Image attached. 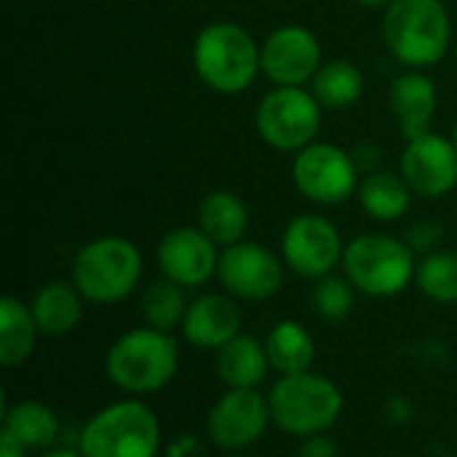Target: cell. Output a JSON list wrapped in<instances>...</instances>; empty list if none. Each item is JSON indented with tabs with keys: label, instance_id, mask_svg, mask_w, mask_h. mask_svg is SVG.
Instances as JSON below:
<instances>
[{
	"label": "cell",
	"instance_id": "obj_3",
	"mask_svg": "<svg viewBox=\"0 0 457 457\" xmlns=\"http://www.w3.org/2000/svg\"><path fill=\"white\" fill-rule=\"evenodd\" d=\"M273 426L289 436L308 439L316 434H329L343 418L345 396L335 380L319 372L278 375L268 394Z\"/></svg>",
	"mask_w": 457,
	"mask_h": 457
},
{
	"label": "cell",
	"instance_id": "obj_18",
	"mask_svg": "<svg viewBox=\"0 0 457 457\" xmlns=\"http://www.w3.org/2000/svg\"><path fill=\"white\" fill-rule=\"evenodd\" d=\"M214 370L225 388H260L273 367L265 343L241 332L214 351Z\"/></svg>",
	"mask_w": 457,
	"mask_h": 457
},
{
	"label": "cell",
	"instance_id": "obj_25",
	"mask_svg": "<svg viewBox=\"0 0 457 457\" xmlns=\"http://www.w3.org/2000/svg\"><path fill=\"white\" fill-rule=\"evenodd\" d=\"M311 91L324 110H348L364 96V72L348 59L324 62L311 80Z\"/></svg>",
	"mask_w": 457,
	"mask_h": 457
},
{
	"label": "cell",
	"instance_id": "obj_19",
	"mask_svg": "<svg viewBox=\"0 0 457 457\" xmlns=\"http://www.w3.org/2000/svg\"><path fill=\"white\" fill-rule=\"evenodd\" d=\"M83 295L72 281H51L40 287L29 303L35 324L46 337L70 335L83 319Z\"/></svg>",
	"mask_w": 457,
	"mask_h": 457
},
{
	"label": "cell",
	"instance_id": "obj_28",
	"mask_svg": "<svg viewBox=\"0 0 457 457\" xmlns=\"http://www.w3.org/2000/svg\"><path fill=\"white\" fill-rule=\"evenodd\" d=\"M356 287L345 278V276H324L316 281L313 292H311V303L313 311L324 319V321H345L353 308H356Z\"/></svg>",
	"mask_w": 457,
	"mask_h": 457
},
{
	"label": "cell",
	"instance_id": "obj_11",
	"mask_svg": "<svg viewBox=\"0 0 457 457\" xmlns=\"http://www.w3.org/2000/svg\"><path fill=\"white\" fill-rule=\"evenodd\" d=\"M270 423V404L260 388H228L206 415V434L214 447L244 453L265 436Z\"/></svg>",
	"mask_w": 457,
	"mask_h": 457
},
{
	"label": "cell",
	"instance_id": "obj_31",
	"mask_svg": "<svg viewBox=\"0 0 457 457\" xmlns=\"http://www.w3.org/2000/svg\"><path fill=\"white\" fill-rule=\"evenodd\" d=\"M386 415H388L394 423L404 426V423H410V420L415 418V407H412V402H410L407 396H391L388 404H386Z\"/></svg>",
	"mask_w": 457,
	"mask_h": 457
},
{
	"label": "cell",
	"instance_id": "obj_35",
	"mask_svg": "<svg viewBox=\"0 0 457 457\" xmlns=\"http://www.w3.org/2000/svg\"><path fill=\"white\" fill-rule=\"evenodd\" d=\"M230 457H252V455H246V450H244V453H230Z\"/></svg>",
	"mask_w": 457,
	"mask_h": 457
},
{
	"label": "cell",
	"instance_id": "obj_10",
	"mask_svg": "<svg viewBox=\"0 0 457 457\" xmlns=\"http://www.w3.org/2000/svg\"><path fill=\"white\" fill-rule=\"evenodd\" d=\"M217 278L230 297L265 303L281 292L287 281V262L265 244L238 241L222 249Z\"/></svg>",
	"mask_w": 457,
	"mask_h": 457
},
{
	"label": "cell",
	"instance_id": "obj_5",
	"mask_svg": "<svg viewBox=\"0 0 457 457\" xmlns=\"http://www.w3.org/2000/svg\"><path fill=\"white\" fill-rule=\"evenodd\" d=\"M83 457H158L161 420L139 396L102 407L80 431Z\"/></svg>",
	"mask_w": 457,
	"mask_h": 457
},
{
	"label": "cell",
	"instance_id": "obj_14",
	"mask_svg": "<svg viewBox=\"0 0 457 457\" xmlns=\"http://www.w3.org/2000/svg\"><path fill=\"white\" fill-rule=\"evenodd\" d=\"M260 54L262 72L276 86H305L324 64L319 37L300 24H284L273 29L260 46Z\"/></svg>",
	"mask_w": 457,
	"mask_h": 457
},
{
	"label": "cell",
	"instance_id": "obj_24",
	"mask_svg": "<svg viewBox=\"0 0 457 457\" xmlns=\"http://www.w3.org/2000/svg\"><path fill=\"white\" fill-rule=\"evenodd\" d=\"M3 431H8L27 450H51L62 434L59 415L43 402H19L13 407L3 404Z\"/></svg>",
	"mask_w": 457,
	"mask_h": 457
},
{
	"label": "cell",
	"instance_id": "obj_13",
	"mask_svg": "<svg viewBox=\"0 0 457 457\" xmlns=\"http://www.w3.org/2000/svg\"><path fill=\"white\" fill-rule=\"evenodd\" d=\"M220 246L193 225L171 228L155 249L158 270L163 278H171L174 284L185 289L206 287L220 268Z\"/></svg>",
	"mask_w": 457,
	"mask_h": 457
},
{
	"label": "cell",
	"instance_id": "obj_30",
	"mask_svg": "<svg viewBox=\"0 0 457 457\" xmlns=\"http://www.w3.org/2000/svg\"><path fill=\"white\" fill-rule=\"evenodd\" d=\"M337 445L329 434H316L303 439V445L297 447V457H337Z\"/></svg>",
	"mask_w": 457,
	"mask_h": 457
},
{
	"label": "cell",
	"instance_id": "obj_21",
	"mask_svg": "<svg viewBox=\"0 0 457 457\" xmlns=\"http://www.w3.org/2000/svg\"><path fill=\"white\" fill-rule=\"evenodd\" d=\"M37 324L32 308L16 297L0 300V364L13 370L29 361L37 345Z\"/></svg>",
	"mask_w": 457,
	"mask_h": 457
},
{
	"label": "cell",
	"instance_id": "obj_7",
	"mask_svg": "<svg viewBox=\"0 0 457 457\" xmlns=\"http://www.w3.org/2000/svg\"><path fill=\"white\" fill-rule=\"evenodd\" d=\"M418 254L407 241L386 233H367L345 244L343 273L367 297H396L418 270Z\"/></svg>",
	"mask_w": 457,
	"mask_h": 457
},
{
	"label": "cell",
	"instance_id": "obj_27",
	"mask_svg": "<svg viewBox=\"0 0 457 457\" xmlns=\"http://www.w3.org/2000/svg\"><path fill=\"white\" fill-rule=\"evenodd\" d=\"M418 289L439 303V305H455L457 303V252H431L418 262L415 270Z\"/></svg>",
	"mask_w": 457,
	"mask_h": 457
},
{
	"label": "cell",
	"instance_id": "obj_16",
	"mask_svg": "<svg viewBox=\"0 0 457 457\" xmlns=\"http://www.w3.org/2000/svg\"><path fill=\"white\" fill-rule=\"evenodd\" d=\"M179 329L190 345L201 351H220L236 335H241V311L236 305V297L220 292L198 295L195 300H190Z\"/></svg>",
	"mask_w": 457,
	"mask_h": 457
},
{
	"label": "cell",
	"instance_id": "obj_4",
	"mask_svg": "<svg viewBox=\"0 0 457 457\" xmlns=\"http://www.w3.org/2000/svg\"><path fill=\"white\" fill-rule=\"evenodd\" d=\"M383 37L394 59L404 67H434L450 51V11L445 0H394L386 8Z\"/></svg>",
	"mask_w": 457,
	"mask_h": 457
},
{
	"label": "cell",
	"instance_id": "obj_15",
	"mask_svg": "<svg viewBox=\"0 0 457 457\" xmlns=\"http://www.w3.org/2000/svg\"><path fill=\"white\" fill-rule=\"evenodd\" d=\"M402 177L423 198H445L457 187V147L442 134H423L402 153Z\"/></svg>",
	"mask_w": 457,
	"mask_h": 457
},
{
	"label": "cell",
	"instance_id": "obj_33",
	"mask_svg": "<svg viewBox=\"0 0 457 457\" xmlns=\"http://www.w3.org/2000/svg\"><path fill=\"white\" fill-rule=\"evenodd\" d=\"M37 457H83L80 450H43Z\"/></svg>",
	"mask_w": 457,
	"mask_h": 457
},
{
	"label": "cell",
	"instance_id": "obj_20",
	"mask_svg": "<svg viewBox=\"0 0 457 457\" xmlns=\"http://www.w3.org/2000/svg\"><path fill=\"white\" fill-rule=\"evenodd\" d=\"M198 228L217 244V246H233L244 241L249 228V209L246 204L230 193V190H214L204 195L198 206Z\"/></svg>",
	"mask_w": 457,
	"mask_h": 457
},
{
	"label": "cell",
	"instance_id": "obj_9",
	"mask_svg": "<svg viewBox=\"0 0 457 457\" xmlns=\"http://www.w3.org/2000/svg\"><path fill=\"white\" fill-rule=\"evenodd\" d=\"M359 163L353 153L332 142H313L295 155L292 179L297 190L321 206L345 204L359 193Z\"/></svg>",
	"mask_w": 457,
	"mask_h": 457
},
{
	"label": "cell",
	"instance_id": "obj_23",
	"mask_svg": "<svg viewBox=\"0 0 457 457\" xmlns=\"http://www.w3.org/2000/svg\"><path fill=\"white\" fill-rule=\"evenodd\" d=\"M361 209L378 222H396L410 212L412 187L402 177V171H372L359 185Z\"/></svg>",
	"mask_w": 457,
	"mask_h": 457
},
{
	"label": "cell",
	"instance_id": "obj_32",
	"mask_svg": "<svg viewBox=\"0 0 457 457\" xmlns=\"http://www.w3.org/2000/svg\"><path fill=\"white\" fill-rule=\"evenodd\" d=\"M0 457H27V447L0 428Z\"/></svg>",
	"mask_w": 457,
	"mask_h": 457
},
{
	"label": "cell",
	"instance_id": "obj_17",
	"mask_svg": "<svg viewBox=\"0 0 457 457\" xmlns=\"http://www.w3.org/2000/svg\"><path fill=\"white\" fill-rule=\"evenodd\" d=\"M436 104H439L436 86L420 70H410L399 75L391 86V107L407 142L431 131Z\"/></svg>",
	"mask_w": 457,
	"mask_h": 457
},
{
	"label": "cell",
	"instance_id": "obj_8",
	"mask_svg": "<svg viewBox=\"0 0 457 457\" xmlns=\"http://www.w3.org/2000/svg\"><path fill=\"white\" fill-rule=\"evenodd\" d=\"M321 104L303 86H276L257 107L254 123L265 145L281 153H300L313 145L321 129Z\"/></svg>",
	"mask_w": 457,
	"mask_h": 457
},
{
	"label": "cell",
	"instance_id": "obj_29",
	"mask_svg": "<svg viewBox=\"0 0 457 457\" xmlns=\"http://www.w3.org/2000/svg\"><path fill=\"white\" fill-rule=\"evenodd\" d=\"M442 236H445V230H442L436 222H418V225L410 228V233H407L404 241L410 244V249H412L415 254L426 257V254H431V252H439Z\"/></svg>",
	"mask_w": 457,
	"mask_h": 457
},
{
	"label": "cell",
	"instance_id": "obj_34",
	"mask_svg": "<svg viewBox=\"0 0 457 457\" xmlns=\"http://www.w3.org/2000/svg\"><path fill=\"white\" fill-rule=\"evenodd\" d=\"M359 5H364V8H388L394 0H356Z\"/></svg>",
	"mask_w": 457,
	"mask_h": 457
},
{
	"label": "cell",
	"instance_id": "obj_22",
	"mask_svg": "<svg viewBox=\"0 0 457 457\" xmlns=\"http://www.w3.org/2000/svg\"><path fill=\"white\" fill-rule=\"evenodd\" d=\"M265 348H268L270 367L278 375L311 372V367L316 361V340H313V335L300 321H292V319L278 321L268 332Z\"/></svg>",
	"mask_w": 457,
	"mask_h": 457
},
{
	"label": "cell",
	"instance_id": "obj_36",
	"mask_svg": "<svg viewBox=\"0 0 457 457\" xmlns=\"http://www.w3.org/2000/svg\"><path fill=\"white\" fill-rule=\"evenodd\" d=\"M453 145L457 147V123H455V129H453Z\"/></svg>",
	"mask_w": 457,
	"mask_h": 457
},
{
	"label": "cell",
	"instance_id": "obj_12",
	"mask_svg": "<svg viewBox=\"0 0 457 457\" xmlns=\"http://www.w3.org/2000/svg\"><path fill=\"white\" fill-rule=\"evenodd\" d=\"M345 244L332 220L321 214H300L295 217L281 238V257L287 268L303 278L319 281L332 276L337 265H343Z\"/></svg>",
	"mask_w": 457,
	"mask_h": 457
},
{
	"label": "cell",
	"instance_id": "obj_26",
	"mask_svg": "<svg viewBox=\"0 0 457 457\" xmlns=\"http://www.w3.org/2000/svg\"><path fill=\"white\" fill-rule=\"evenodd\" d=\"M187 305H190V300L185 297V287L161 276L142 295V319L153 329L171 332V329L182 327Z\"/></svg>",
	"mask_w": 457,
	"mask_h": 457
},
{
	"label": "cell",
	"instance_id": "obj_6",
	"mask_svg": "<svg viewBox=\"0 0 457 457\" xmlns=\"http://www.w3.org/2000/svg\"><path fill=\"white\" fill-rule=\"evenodd\" d=\"M145 260L134 241L102 236L88 241L72 262V284L94 305L123 303L142 281Z\"/></svg>",
	"mask_w": 457,
	"mask_h": 457
},
{
	"label": "cell",
	"instance_id": "obj_1",
	"mask_svg": "<svg viewBox=\"0 0 457 457\" xmlns=\"http://www.w3.org/2000/svg\"><path fill=\"white\" fill-rule=\"evenodd\" d=\"M107 378L129 396H147L166 388L179 370V343L171 332L137 327L123 332L104 356Z\"/></svg>",
	"mask_w": 457,
	"mask_h": 457
},
{
	"label": "cell",
	"instance_id": "obj_2",
	"mask_svg": "<svg viewBox=\"0 0 457 457\" xmlns=\"http://www.w3.org/2000/svg\"><path fill=\"white\" fill-rule=\"evenodd\" d=\"M193 67L206 88L236 96L252 88L262 72L257 40L236 21L206 24L193 43Z\"/></svg>",
	"mask_w": 457,
	"mask_h": 457
}]
</instances>
